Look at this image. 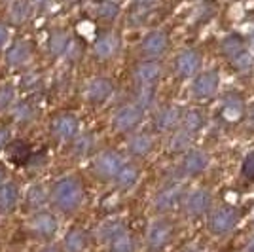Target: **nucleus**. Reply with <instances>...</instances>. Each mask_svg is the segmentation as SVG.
<instances>
[{"label": "nucleus", "instance_id": "f257e3e1", "mask_svg": "<svg viewBox=\"0 0 254 252\" xmlns=\"http://www.w3.org/2000/svg\"><path fill=\"white\" fill-rule=\"evenodd\" d=\"M52 199L57 209L63 212H72L80 207V203L84 199V188L80 184V180L74 177L59 180L52 189Z\"/></svg>", "mask_w": 254, "mask_h": 252}, {"label": "nucleus", "instance_id": "f03ea898", "mask_svg": "<svg viewBox=\"0 0 254 252\" xmlns=\"http://www.w3.org/2000/svg\"><path fill=\"white\" fill-rule=\"evenodd\" d=\"M142 116H144V110L138 105L122 106L114 114V127H116L118 131H122V133H127V131L135 129L140 124Z\"/></svg>", "mask_w": 254, "mask_h": 252}, {"label": "nucleus", "instance_id": "7ed1b4c3", "mask_svg": "<svg viewBox=\"0 0 254 252\" xmlns=\"http://www.w3.org/2000/svg\"><path fill=\"white\" fill-rule=\"evenodd\" d=\"M124 165V159L120 154L108 150V152H103L99 154V158L95 159V173L101 177V179H114L118 175V171Z\"/></svg>", "mask_w": 254, "mask_h": 252}, {"label": "nucleus", "instance_id": "20e7f679", "mask_svg": "<svg viewBox=\"0 0 254 252\" xmlns=\"http://www.w3.org/2000/svg\"><path fill=\"white\" fill-rule=\"evenodd\" d=\"M167 34L163 31H154L150 32L148 36L142 40V44H140V52H142V55L144 57H161L163 53H165V50H167Z\"/></svg>", "mask_w": 254, "mask_h": 252}, {"label": "nucleus", "instance_id": "39448f33", "mask_svg": "<svg viewBox=\"0 0 254 252\" xmlns=\"http://www.w3.org/2000/svg\"><path fill=\"white\" fill-rule=\"evenodd\" d=\"M209 165V158H207V154L201 152V150H191L188 152L184 159H182V163H180V169H182V173L184 175H188V177H193V175H199L203 173L205 169Z\"/></svg>", "mask_w": 254, "mask_h": 252}, {"label": "nucleus", "instance_id": "423d86ee", "mask_svg": "<svg viewBox=\"0 0 254 252\" xmlns=\"http://www.w3.org/2000/svg\"><path fill=\"white\" fill-rule=\"evenodd\" d=\"M199 64H201V57L195 50H186L182 52L177 57V63H175V68L179 76L182 78H188V76H193V74L199 70Z\"/></svg>", "mask_w": 254, "mask_h": 252}, {"label": "nucleus", "instance_id": "0eeeda50", "mask_svg": "<svg viewBox=\"0 0 254 252\" xmlns=\"http://www.w3.org/2000/svg\"><path fill=\"white\" fill-rule=\"evenodd\" d=\"M112 91H114V85H112L110 80H106V78H97V80H93L91 84L87 85L85 97H87L89 103L101 105V103H105L106 99L112 95Z\"/></svg>", "mask_w": 254, "mask_h": 252}, {"label": "nucleus", "instance_id": "6e6552de", "mask_svg": "<svg viewBox=\"0 0 254 252\" xmlns=\"http://www.w3.org/2000/svg\"><path fill=\"white\" fill-rule=\"evenodd\" d=\"M29 228H31V231L36 233V235L52 237L53 233L57 231V220H55V216L50 214V212H38V214H34L31 218Z\"/></svg>", "mask_w": 254, "mask_h": 252}, {"label": "nucleus", "instance_id": "1a4fd4ad", "mask_svg": "<svg viewBox=\"0 0 254 252\" xmlns=\"http://www.w3.org/2000/svg\"><path fill=\"white\" fill-rule=\"evenodd\" d=\"M76 133H78V120L74 116L63 114L53 122V135L59 140H70L76 137Z\"/></svg>", "mask_w": 254, "mask_h": 252}, {"label": "nucleus", "instance_id": "9d476101", "mask_svg": "<svg viewBox=\"0 0 254 252\" xmlns=\"http://www.w3.org/2000/svg\"><path fill=\"white\" fill-rule=\"evenodd\" d=\"M216 89H218V72H214V70L203 72L193 82V93L197 95L199 99L211 97V95L216 93Z\"/></svg>", "mask_w": 254, "mask_h": 252}, {"label": "nucleus", "instance_id": "9b49d317", "mask_svg": "<svg viewBox=\"0 0 254 252\" xmlns=\"http://www.w3.org/2000/svg\"><path fill=\"white\" fill-rule=\"evenodd\" d=\"M161 76V64L158 61H144L135 68V80L138 85H154Z\"/></svg>", "mask_w": 254, "mask_h": 252}, {"label": "nucleus", "instance_id": "f8f14e48", "mask_svg": "<svg viewBox=\"0 0 254 252\" xmlns=\"http://www.w3.org/2000/svg\"><path fill=\"white\" fill-rule=\"evenodd\" d=\"M180 110L177 106H165L161 108L154 120V126L159 131H173L180 124Z\"/></svg>", "mask_w": 254, "mask_h": 252}, {"label": "nucleus", "instance_id": "ddd939ff", "mask_svg": "<svg viewBox=\"0 0 254 252\" xmlns=\"http://www.w3.org/2000/svg\"><path fill=\"white\" fill-rule=\"evenodd\" d=\"M120 48V40H118L116 34L112 32H106L103 36H99L95 40V46H93V52L99 59H110L114 53L118 52Z\"/></svg>", "mask_w": 254, "mask_h": 252}, {"label": "nucleus", "instance_id": "4468645a", "mask_svg": "<svg viewBox=\"0 0 254 252\" xmlns=\"http://www.w3.org/2000/svg\"><path fill=\"white\" fill-rule=\"evenodd\" d=\"M209 203H211V195L207 189H195L191 191L190 195L186 197V205H184V210L188 214H201L209 209Z\"/></svg>", "mask_w": 254, "mask_h": 252}, {"label": "nucleus", "instance_id": "2eb2a0df", "mask_svg": "<svg viewBox=\"0 0 254 252\" xmlns=\"http://www.w3.org/2000/svg\"><path fill=\"white\" fill-rule=\"evenodd\" d=\"M237 222V212L233 209H218L211 216V228L216 233H224V231L232 230Z\"/></svg>", "mask_w": 254, "mask_h": 252}, {"label": "nucleus", "instance_id": "dca6fc26", "mask_svg": "<svg viewBox=\"0 0 254 252\" xmlns=\"http://www.w3.org/2000/svg\"><path fill=\"white\" fill-rule=\"evenodd\" d=\"M31 53H32L31 42L21 40V42L13 44L10 50H8L6 59H8V63H10L11 66H21V64H25L31 59Z\"/></svg>", "mask_w": 254, "mask_h": 252}, {"label": "nucleus", "instance_id": "f3484780", "mask_svg": "<svg viewBox=\"0 0 254 252\" xmlns=\"http://www.w3.org/2000/svg\"><path fill=\"white\" fill-rule=\"evenodd\" d=\"M152 137H150L148 133H137V135H133V137L129 138V142H127V150L133 154V156H137V158H142V156H146L150 150H152Z\"/></svg>", "mask_w": 254, "mask_h": 252}, {"label": "nucleus", "instance_id": "a211bd4d", "mask_svg": "<svg viewBox=\"0 0 254 252\" xmlns=\"http://www.w3.org/2000/svg\"><path fill=\"white\" fill-rule=\"evenodd\" d=\"M8 158L11 163L15 165H25L29 159H31V146L25 142V140H15L8 146Z\"/></svg>", "mask_w": 254, "mask_h": 252}, {"label": "nucleus", "instance_id": "6ab92c4d", "mask_svg": "<svg viewBox=\"0 0 254 252\" xmlns=\"http://www.w3.org/2000/svg\"><path fill=\"white\" fill-rule=\"evenodd\" d=\"M243 116V101L239 95H230L222 106V118L228 122H237Z\"/></svg>", "mask_w": 254, "mask_h": 252}, {"label": "nucleus", "instance_id": "aec40b11", "mask_svg": "<svg viewBox=\"0 0 254 252\" xmlns=\"http://www.w3.org/2000/svg\"><path fill=\"white\" fill-rule=\"evenodd\" d=\"M116 179V184L120 186L122 189H127L131 188L138 179V169L135 165H131V163H124L122 169L118 171V175L114 177Z\"/></svg>", "mask_w": 254, "mask_h": 252}, {"label": "nucleus", "instance_id": "412c9836", "mask_svg": "<svg viewBox=\"0 0 254 252\" xmlns=\"http://www.w3.org/2000/svg\"><path fill=\"white\" fill-rule=\"evenodd\" d=\"M19 199V191L13 184H2L0 186V210L2 212H8L17 205Z\"/></svg>", "mask_w": 254, "mask_h": 252}, {"label": "nucleus", "instance_id": "4be33fe9", "mask_svg": "<svg viewBox=\"0 0 254 252\" xmlns=\"http://www.w3.org/2000/svg\"><path fill=\"white\" fill-rule=\"evenodd\" d=\"M180 199V189L177 186L161 189L156 197V209L158 210H169L177 201Z\"/></svg>", "mask_w": 254, "mask_h": 252}, {"label": "nucleus", "instance_id": "5701e85b", "mask_svg": "<svg viewBox=\"0 0 254 252\" xmlns=\"http://www.w3.org/2000/svg\"><path fill=\"white\" fill-rule=\"evenodd\" d=\"M243 52H245V42L239 34H230V36H226L222 40V53L230 61Z\"/></svg>", "mask_w": 254, "mask_h": 252}, {"label": "nucleus", "instance_id": "b1692460", "mask_svg": "<svg viewBox=\"0 0 254 252\" xmlns=\"http://www.w3.org/2000/svg\"><path fill=\"white\" fill-rule=\"evenodd\" d=\"M180 126L188 133H195L203 126V114L199 110H188L184 116H180Z\"/></svg>", "mask_w": 254, "mask_h": 252}, {"label": "nucleus", "instance_id": "393cba45", "mask_svg": "<svg viewBox=\"0 0 254 252\" xmlns=\"http://www.w3.org/2000/svg\"><path fill=\"white\" fill-rule=\"evenodd\" d=\"M68 46H70V40H68V34H66V32L57 31L50 36V52H52V55H55V57L63 55V53L68 50Z\"/></svg>", "mask_w": 254, "mask_h": 252}, {"label": "nucleus", "instance_id": "a878e982", "mask_svg": "<svg viewBox=\"0 0 254 252\" xmlns=\"http://www.w3.org/2000/svg\"><path fill=\"white\" fill-rule=\"evenodd\" d=\"M85 247V235L84 231L72 230L66 233L64 237V251L66 252H82Z\"/></svg>", "mask_w": 254, "mask_h": 252}, {"label": "nucleus", "instance_id": "bb28decb", "mask_svg": "<svg viewBox=\"0 0 254 252\" xmlns=\"http://www.w3.org/2000/svg\"><path fill=\"white\" fill-rule=\"evenodd\" d=\"M167 237H169V228H167V224H163V222L154 224L148 235L150 247H152V249H159L163 243L167 241Z\"/></svg>", "mask_w": 254, "mask_h": 252}, {"label": "nucleus", "instance_id": "cd10ccee", "mask_svg": "<svg viewBox=\"0 0 254 252\" xmlns=\"http://www.w3.org/2000/svg\"><path fill=\"white\" fill-rule=\"evenodd\" d=\"M31 13V6L27 0H15L10 8V19L11 23H23Z\"/></svg>", "mask_w": 254, "mask_h": 252}, {"label": "nucleus", "instance_id": "c85d7f7f", "mask_svg": "<svg viewBox=\"0 0 254 252\" xmlns=\"http://www.w3.org/2000/svg\"><path fill=\"white\" fill-rule=\"evenodd\" d=\"M190 142H191V133L180 129V131H177V133L171 137L169 150L171 152H184V150H188Z\"/></svg>", "mask_w": 254, "mask_h": 252}, {"label": "nucleus", "instance_id": "c756f323", "mask_svg": "<svg viewBox=\"0 0 254 252\" xmlns=\"http://www.w3.org/2000/svg\"><path fill=\"white\" fill-rule=\"evenodd\" d=\"M118 13H120L118 4L110 2V0H105V2H101V4L97 6V15H99L101 19H105V21H112V19H116Z\"/></svg>", "mask_w": 254, "mask_h": 252}, {"label": "nucleus", "instance_id": "7c9ffc66", "mask_svg": "<svg viewBox=\"0 0 254 252\" xmlns=\"http://www.w3.org/2000/svg\"><path fill=\"white\" fill-rule=\"evenodd\" d=\"M131 251H133V241H131L129 235H126V233H118L116 237L112 239L110 252H131Z\"/></svg>", "mask_w": 254, "mask_h": 252}, {"label": "nucleus", "instance_id": "2f4dec72", "mask_svg": "<svg viewBox=\"0 0 254 252\" xmlns=\"http://www.w3.org/2000/svg\"><path fill=\"white\" fill-rule=\"evenodd\" d=\"M138 103L137 105L144 110L146 106L152 105L154 101V85H138V93H137Z\"/></svg>", "mask_w": 254, "mask_h": 252}, {"label": "nucleus", "instance_id": "473e14b6", "mask_svg": "<svg viewBox=\"0 0 254 252\" xmlns=\"http://www.w3.org/2000/svg\"><path fill=\"white\" fill-rule=\"evenodd\" d=\"M44 201H46V191L40 186H31L27 189V203L31 207H40Z\"/></svg>", "mask_w": 254, "mask_h": 252}, {"label": "nucleus", "instance_id": "72a5a7b5", "mask_svg": "<svg viewBox=\"0 0 254 252\" xmlns=\"http://www.w3.org/2000/svg\"><path fill=\"white\" fill-rule=\"evenodd\" d=\"M251 64H253V57H251L247 52L239 53L237 57H233L232 59V66L235 68V70H249Z\"/></svg>", "mask_w": 254, "mask_h": 252}, {"label": "nucleus", "instance_id": "f704fd0d", "mask_svg": "<svg viewBox=\"0 0 254 252\" xmlns=\"http://www.w3.org/2000/svg\"><path fill=\"white\" fill-rule=\"evenodd\" d=\"M13 97H15V91L11 85H2L0 87V110H6L13 103Z\"/></svg>", "mask_w": 254, "mask_h": 252}, {"label": "nucleus", "instance_id": "c9c22d12", "mask_svg": "<svg viewBox=\"0 0 254 252\" xmlns=\"http://www.w3.org/2000/svg\"><path fill=\"white\" fill-rule=\"evenodd\" d=\"M91 144H93V140H91V137H87V135L76 138L74 154H76V156H85V154L91 150Z\"/></svg>", "mask_w": 254, "mask_h": 252}, {"label": "nucleus", "instance_id": "e433bc0d", "mask_svg": "<svg viewBox=\"0 0 254 252\" xmlns=\"http://www.w3.org/2000/svg\"><path fill=\"white\" fill-rule=\"evenodd\" d=\"M243 177L249 182H253L254 180V150L245 158V161H243Z\"/></svg>", "mask_w": 254, "mask_h": 252}, {"label": "nucleus", "instance_id": "4c0bfd02", "mask_svg": "<svg viewBox=\"0 0 254 252\" xmlns=\"http://www.w3.org/2000/svg\"><path fill=\"white\" fill-rule=\"evenodd\" d=\"M118 233H122V226L114 222V224H105V228H103V235H105L106 239H114Z\"/></svg>", "mask_w": 254, "mask_h": 252}, {"label": "nucleus", "instance_id": "58836bf2", "mask_svg": "<svg viewBox=\"0 0 254 252\" xmlns=\"http://www.w3.org/2000/svg\"><path fill=\"white\" fill-rule=\"evenodd\" d=\"M6 40H8V29L4 25H0V48L6 44Z\"/></svg>", "mask_w": 254, "mask_h": 252}, {"label": "nucleus", "instance_id": "ea45409f", "mask_svg": "<svg viewBox=\"0 0 254 252\" xmlns=\"http://www.w3.org/2000/svg\"><path fill=\"white\" fill-rule=\"evenodd\" d=\"M6 140H8V131L6 129H0V148L6 144Z\"/></svg>", "mask_w": 254, "mask_h": 252}, {"label": "nucleus", "instance_id": "a19ab883", "mask_svg": "<svg viewBox=\"0 0 254 252\" xmlns=\"http://www.w3.org/2000/svg\"><path fill=\"white\" fill-rule=\"evenodd\" d=\"M247 118H249V124H251V126H254V105L249 108V114H247Z\"/></svg>", "mask_w": 254, "mask_h": 252}, {"label": "nucleus", "instance_id": "79ce46f5", "mask_svg": "<svg viewBox=\"0 0 254 252\" xmlns=\"http://www.w3.org/2000/svg\"><path fill=\"white\" fill-rule=\"evenodd\" d=\"M154 0H135V4H138V6H150Z\"/></svg>", "mask_w": 254, "mask_h": 252}, {"label": "nucleus", "instance_id": "37998d69", "mask_svg": "<svg viewBox=\"0 0 254 252\" xmlns=\"http://www.w3.org/2000/svg\"><path fill=\"white\" fill-rule=\"evenodd\" d=\"M40 252H59L57 249H44V251H40Z\"/></svg>", "mask_w": 254, "mask_h": 252}, {"label": "nucleus", "instance_id": "c03bdc74", "mask_svg": "<svg viewBox=\"0 0 254 252\" xmlns=\"http://www.w3.org/2000/svg\"><path fill=\"white\" fill-rule=\"evenodd\" d=\"M2 179H4V171L0 169V184H2Z\"/></svg>", "mask_w": 254, "mask_h": 252}, {"label": "nucleus", "instance_id": "a18cd8bd", "mask_svg": "<svg viewBox=\"0 0 254 252\" xmlns=\"http://www.w3.org/2000/svg\"><path fill=\"white\" fill-rule=\"evenodd\" d=\"M251 46L254 48V32H253V36H251Z\"/></svg>", "mask_w": 254, "mask_h": 252}]
</instances>
